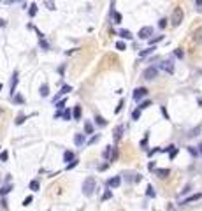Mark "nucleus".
I'll use <instances>...</instances> for the list:
<instances>
[{
	"label": "nucleus",
	"instance_id": "nucleus-1",
	"mask_svg": "<svg viewBox=\"0 0 202 211\" xmlns=\"http://www.w3.org/2000/svg\"><path fill=\"white\" fill-rule=\"evenodd\" d=\"M95 186H97V181H95V178L93 176H88L84 181H83V195L84 197H92L93 195V192H95Z\"/></svg>",
	"mask_w": 202,
	"mask_h": 211
},
{
	"label": "nucleus",
	"instance_id": "nucleus-2",
	"mask_svg": "<svg viewBox=\"0 0 202 211\" xmlns=\"http://www.w3.org/2000/svg\"><path fill=\"white\" fill-rule=\"evenodd\" d=\"M183 9L181 7H174V11H172V16H171V23H172V27H179L183 23Z\"/></svg>",
	"mask_w": 202,
	"mask_h": 211
},
{
	"label": "nucleus",
	"instance_id": "nucleus-3",
	"mask_svg": "<svg viewBox=\"0 0 202 211\" xmlns=\"http://www.w3.org/2000/svg\"><path fill=\"white\" fill-rule=\"evenodd\" d=\"M148 95V88L146 86H139V88H136V90H134V100H136V102H141L144 97Z\"/></svg>",
	"mask_w": 202,
	"mask_h": 211
},
{
	"label": "nucleus",
	"instance_id": "nucleus-4",
	"mask_svg": "<svg viewBox=\"0 0 202 211\" xmlns=\"http://www.w3.org/2000/svg\"><path fill=\"white\" fill-rule=\"evenodd\" d=\"M156 76H158V69L156 67H148V69H144V72H142V77L144 79H148V81H151V79H155Z\"/></svg>",
	"mask_w": 202,
	"mask_h": 211
},
{
	"label": "nucleus",
	"instance_id": "nucleus-5",
	"mask_svg": "<svg viewBox=\"0 0 202 211\" xmlns=\"http://www.w3.org/2000/svg\"><path fill=\"white\" fill-rule=\"evenodd\" d=\"M139 39H142V40H149L151 39V35H153V27H142L141 30H139Z\"/></svg>",
	"mask_w": 202,
	"mask_h": 211
},
{
	"label": "nucleus",
	"instance_id": "nucleus-6",
	"mask_svg": "<svg viewBox=\"0 0 202 211\" xmlns=\"http://www.w3.org/2000/svg\"><path fill=\"white\" fill-rule=\"evenodd\" d=\"M160 69L162 71H165L167 74H174V62L169 58V60H164L162 63H160Z\"/></svg>",
	"mask_w": 202,
	"mask_h": 211
},
{
	"label": "nucleus",
	"instance_id": "nucleus-7",
	"mask_svg": "<svg viewBox=\"0 0 202 211\" xmlns=\"http://www.w3.org/2000/svg\"><path fill=\"white\" fill-rule=\"evenodd\" d=\"M105 185H107V188H118V186L121 185V176H113V178H109V179L105 181Z\"/></svg>",
	"mask_w": 202,
	"mask_h": 211
},
{
	"label": "nucleus",
	"instance_id": "nucleus-8",
	"mask_svg": "<svg viewBox=\"0 0 202 211\" xmlns=\"http://www.w3.org/2000/svg\"><path fill=\"white\" fill-rule=\"evenodd\" d=\"M123 134H125V127H123V125H118L116 129L113 130V137H114V142H120V141H121V137H123Z\"/></svg>",
	"mask_w": 202,
	"mask_h": 211
},
{
	"label": "nucleus",
	"instance_id": "nucleus-9",
	"mask_svg": "<svg viewBox=\"0 0 202 211\" xmlns=\"http://www.w3.org/2000/svg\"><path fill=\"white\" fill-rule=\"evenodd\" d=\"M192 39H193V42H197V44H202V27H197L193 30Z\"/></svg>",
	"mask_w": 202,
	"mask_h": 211
},
{
	"label": "nucleus",
	"instance_id": "nucleus-10",
	"mask_svg": "<svg viewBox=\"0 0 202 211\" xmlns=\"http://www.w3.org/2000/svg\"><path fill=\"white\" fill-rule=\"evenodd\" d=\"M16 86H18V71H14V72H12V77H11V84H9L11 95H14V92H16Z\"/></svg>",
	"mask_w": 202,
	"mask_h": 211
},
{
	"label": "nucleus",
	"instance_id": "nucleus-11",
	"mask_svg": "<svg viewBox=\"0 0 202 211\" xmlns=\"http://www.w3.org/2000/svg\"><path fill=\"white\" fill-rule=\"evenodd\" d=\"M69 92H72V86H71V84H65V86H62V90H60V92H58V93L53 97V100H55V102H58V99H60L62 95L69 93Z\"/></svg>",
	"mask_w": 202,
	"mask_h": 211
},
{
	"label": "nucleus",
	"instance_id": "nucleus-12",
	"mask_svg": "<svg viewBox=\"0 0 202 211\" xmlns=\"http://www.w3.org/2000/svg\"><path fill=\"white\" fill-rule=\"evenodd\" d=\"M199 199H202V194H200V192H199V194H193V195H190V197H186V199H183L181 204L186 206V204H192V202H195V201H199Z\"/></svg>",
	"mask_w": 202,
	"mask_h": 211
},
{
	"label": "nucleus",
	"instance_id": "nucleus-13",
	"mask_svg": "<svg viewBox=\"0 0 202 211\" xmlns=\"http://www.w3.org/2000/svg\"><path fill=\"white\" fill-rule=\"evenodd\" d=\"M113 151H114V146H107L105 150L102 151V157H104L105 160H111V157H113Z\"/></svg>",
	"mask_w": 202,
	"mask_h": 211
},
{
	"label": "nucleus",
	"instance_id": "nucleus-14",
	"mask_svg": "<svg viewBox=\"0 0 202 211\" xmlns=\"http://www.w3.org/2000/svg\"><path fill=\"white\" fill-rule=\"evenodd\" d=\"M84 142H86V141H84V134H76V136H74V144H76V146L81 148Z\"/></svg>",
	"mask_w": 202,
	"mask_h": 211
},
{
	"label": "nucleus",
	"instance_id": "nucleus-15",
	"mask_svg": "<svg viewBox=\"0 0 202 211\" xmlns=\"http://www.w3.org/2000/svg\"><path fill=\"white\" fill-rule=\"evenodd\" d=\"M155 174L158 178H167L171 174V171H169V169H155Z\"/></svg>",
	"mask_w": 202,
	"mask_h": 211
},
{
	"label": "nucleus",
	"instance_id": "nucleus-16",
	"mask_svg": "<svg viewBox=\"0 0 202 211\" xmlns=\"http://www.w3.org/2000/svg\"><path fill=\"white\" fill-rule=\"evenodd\" d=\"M95 123H97L99 127H105V125H107V120H105L104 116H100V114H95Z\"/></svg>",
	"mask_w": 202,
	"mask_h": 211
},
{
	"label": "nucleus",
	"instance_id": "nucleus-17",
	"mask_svg": "<svg viewBox=\"0 0 202 211\" xmlns=\"http://www.w3.org/2000/svg\"><path fill=\"white\" fill-rule=\"evenodd\" d=\"M30 190H32V192H39V190H40L39 179H32V181H30Z\"/></svg>",
	"mask_w": 202,
	"mask_h": 211
},
{
	"label": "nucleus",
	"instance_id": "nucleus-18",
	"mask_svg": "<svg viewBox=\"0 0 202 211\" xmlns=\"http://www.w3.org/2000/svg\"><path fill=\"white\" fill-rule=\"evenodd\" d=\"M39 92H40V97H48L49 95V86L44 83V84H40V90Z\"/></svg>",
	"mask_w": 202,
	"mask_h": 211
},
{
	"label": "nucleus",
	"instance_id": "nucleus-19",
	"mask_svg": "<svg viewBox=\"0 0 202 211\" xmlns=\"http://www.w3.org/2000/svg\"><path fill=\"white\" fill-rule=\"evenodd\" d=\"M118 35H120L121 39H127V40H130V39L134 37V35L130 34V30H120V32H118Z\"/></svg>",
	"mask_w": 202,
	"mask_h": 211
},
{
	"label": "nucleus",
	"instance_id": "nucleus-20",
	"mask_svg": "<svg viewBox=\"0 0 202 211\" xmlns=\"http://www.w3.org/2000/svg\"><path fill=\"white\" fill-rule=\"evenodd\" d=\"M155 49H156L155 46H149L148 49H142V51L139 53V56H141V58H144V56H148V55H151V53H155Z\"/></svg>",
	"mask_w": 202,
	"mask_h": 211
},
{
	"label": "nucleus",
	"instance_id": "nucleus-21",
	"mask_svg": "<svg viewBox=\"0 0 202 211\" xmlns=\"http://www.w3.org/2000/svg\"><path fill=\"white\" fill-rule=\"evenodd\" d=\"M72 118L74 120H81V105H76L72 109Z\"/></svg>",
	"mask_w": 202,
	"mask_h": 211
},
{
	"label": "nucleus",
	"instance_id": "nucleus-22",
	"mask_svg": "<svg viewBox=\"0 0 202 211\" xmlns=\"http://www.w3.org/2000/svg\"><path fill=\"white\" fill-rule=\"evenodd\" d=\"M84 134H93V123L84 121Z\"/></svg>",
	"mask_w": 202,
	"mask_h": 211
},
{
	"label": "nucleus",
	"instance_id": "nucleus-23",
	"mask_svg": "<svg viewBox=\"0 0 202 211\" xmlns=\"http://www.w3.org/2000/svg\"><path fill=\"white\" fill-rule=\"evenodd\" d=\"M74 158H76V157H74V153H72V151H69V150L63 153V160H65V162H72Z\"/></svg>",
	"mask_w": 202,
	"mask_h": 211
},
{
	"label": "nucleus",
	"instance_id": "nucleus-24",
	"mask_svg": "<svg viewBox=\"0 0 202 211\" xmlns=\"http://www.w3.org/2000/svg\"><path fill=\"white\" fill-rule=\"evenodd\" d=\"M28 14H30V18H35L37 16V4L28 5Z\"/></svg>",
	"mask_w": 202,
	"mask_h": 211
},
{
	"label": "nucleus",
	"instance_id": "nucleus-25",
	"mask_svg": "<svg viewBox=\"0 0 202 211\" xmlns=\"http://www.w3.org/2000/svg\"><path fill=\"white\" fill-rule=\"evenodd\" d=\"M11 190H12V183H11V185H5V186H2V188H0V195H7V194L11 192Z\"/></svg>",
	"mask_w": 202,
	"mask_h": 211
},
{
	"label": "nucleus",
	"instance_id": "nucleus-26",
	"mask_svg": "<svg viewBox=\"0 0 202 211\" xmlns=\"http://www.w3.org/2000/svg\"><path fill=\"white\" fill-rule=\"evenodd\" d=\"M65 104H67V99L63 97V99H60V100H58V102H56L55 105H56V109H58V111H62V109L65 108Z\"/></svg>",
	"mask_w": 202,
	"mask_h": 211
},
{
	"label": "nucleus",
	"instance_id": "nucleus-27",
	"mask_svg": "<svg viewBox=\"0 0 202 211\" xmlns=\"http://www.w3.org/2000/svg\"><path fill=\"white\" fill-rule=\"evenodd\" d=\"M174 56H176V58H179V60H183V56H185V51H183L181 48H176V49H174Z\"/></svg>",
	"mask_w": 202,
	"mask_h": 211
},
{
	"label": "nucleus",
	"instance_id": "nucleus-28",
	"mask_svg": "<svg viewBox=\"0 0 202 211\" xmlns=\"http://www.w3.org/2000/svg\"><path fill=\"white\" fill-rule=\"evenodd\" d=\"M111 16H113V19H114L113 23H121V19H123V16H121L120 12H116V11H114V12L111 14Z\"/></svg>",
	"mask_w": 202,
	"mask_h": 211
},
{
	"label": "nucleus",
	"instance_id": "nucleus-29",
	"mask_svg": "<svg viewBox=\"0 0 202 211\" xmlns=\"http://www.w3.org/2000/svg\"><path fill=\"white\" fill-rule=\"evenodd\" d=\"M12 102H14V104H25V99H23V95L18 93V95L12 97Z\"/></svg>",
	"mask_w": 202,
	"mask_h": 211
},
{
	"label": "nucleus",
	"instance_id": "nucleus-30",
	"mask_svg": "<svg viewBox=\"0 0 202 211\" xmlns=\"http://www.w3.org/2000/svg\"><path fill=\"white\" fill-rule=\"evenodd\" d=\"M162 39H164V35H156V37H151V39H149V46H155L156 42H160Z\"/></svg>",
	"mask_w": 202,
	"mask_h": 211
},
{
	"label": "nucleus",
	"instance_id": "nucleus-31",
	"mask_svg": "<svg viewBox=\"0 0 202 211\" xmlns=\"http://www.w3.org/2000/svg\"><path fill=\"white\" fill-rule=\"evenodd\" d=\"M141 111H142V109H139V108L134 109V113H132V120H134V121H137V120L141 118Z\"/></svg>",
	"mask_w": 202,
	"mask_h": 211
},
{
	"label": "nucleus",
	"instance_id": "nucleus-32",
	"mask_svg": "<svg viewBox=\"0 0 202 211\" xmlns=\"http://www.w3.org/2000/svg\"><path fill=\"white\" fill-rule=\"evenodd\" d=\"M149 105H153L151 100H142V102H139V109H146V108H149Z\"/></svg>",
	"mask_w": 202,
	"mask_h": 211
},
{
	"label": "nucleus",
	"instance_id": "nucleus-33",
	"mask_svg": "<svg viewBox=\"0 0 202 211\" xmlns=\"http://www.w3.org/2000/svg\"><path fill=\"white\" fill-rule=\"evenodd\" d=\"M146 195H148V197H155V195H156V194H155L153 185H148V188H146Z\"/></svg>",
	"mask_w": 202,
	"mask_h": 211
},
{
	"label": "nucleus",
	"instance_id": "nucleus-34",
	"mask_svg": "<svg viewBox=\"0 0 202 211\" xmlns=\"http://www.w3.org/2000/svg\"><path fill=\"white\" fill-rule=\"evenodd\" d=\"M199 132H200V125H197L195 129H192V130H190L188 137H195V136H199Z\"/></svg>",
	"mask_w": 202,
	"mask_h": 211
},
{
	"label": "nucleus",
	"instance_id": "nucleus-35",
	"mask_svg": "<svg viewBox=\"0 0 202 211\" xmlns=\"http://www.w3.org/2000/svg\"><path fill=\"white\" fill-rule=\"evenodd\" d=\"M62 116H63V120H67V121H69V120H72V111H71V109H65Z\"/></svg>",
	"mask_w": 202,
	"mask_h": 211
},
{
	"label": "nucleus",
	"instance_id": "nucleus-36",
	"mask_svg": "<svg viewBox=\"0 0 202 211\" xmlns=\"http://www.w3.org/2000/svg\"><path fill=\"white\" fill-rule=\"evenodd\" d=\"M77 164H79V160H77V158H74L72 162H69V164H67V167H65V169H67V171H71V169H74Z\"/></svg>",
	"mask_w": 202,
	"mask_h": 211
},
{
	"label": "nucleus",
	"instance_id": "nucleus-37",
	"mask_svg": "<svg viewBox=\"0 0 202 211\" xmlns=\"http://www.w3.org/2000/svg\"><path fill=\"white\" fill-rule=\"evenodd\" d=\"M39 46H40L44 51H48V49H49V44H48V42L44 40V39H39Z\"/></svg>",
	"mask_w": 202,
	"mask_h": 211
},
{
	"label": "nucleus",
	"instance_id": "nucleus-38",
	"mask_svg": "<svg viewBox=\"0 0 202 211\" xmlns=\"http://www.w3.org/2000/svg\"><path fill=\"white\" fill-rule=\"evenodd\" d=\"M116 49H118V51H125V49H127V44H125L123 40H118V42H116Z\"/></svg>",
	"mask_w": 202,
	"mask_h": 211
},
{
	"label": "nucleus",
	"instance_id": "nucleus-39",
	"mask_svg": "<svg viewBox=\"0 0 202 211\" xmlns=\"http://www.w3.org/2000/svg\"><path fill=\"white\" fill-rule=\"evenodd\" d=\"M44 4H46V7L49 9V11H55L56 7H55V2H53V0H44Z\"/></svg>",
	"mask_w": 202,
	"mask_h": 211
},
{
	"label": "nucleus",
	"instance_id": "nucleus-40",
	"mask_svg": "<svg viewBox=\"0 0 202 211\" xmlns=\"http://www.w3.org/2000/svg\"><path fill=\"white\" fill-rule=\"evenodd\" d=\"M123 105H125V99H121V100L118 102V105H116V109H114V113H116V114H118V113H120V111L123 109Z\"/></svg>",
	"mask_w": 202,
	"mask_h": 211
},
{
	"label": "nucleus",
	"instance_id": "nucleus-41",
	"mask_svg": "<svg viewBox=\"0 0 202 211\" xmlns=\"http://www.w3.org/2000/svg\"><path fill=\"white\" fill-rule=\"evenodd\" d=\"M7 158H9V153L4 150V151H0V162H7Z\"/></svg>",
	"mask_w": 202,
	"mask_h": 211
},
{
	"label": "nucleus",
	"instance_id": "nucleus-42",
	"mask_svg": "<svg viewBox=\"0 0 202 211\" xmlns=\"http://www.w3.org/2000/svg\"><path fill=\"white\" fill-rule=\"evenodd\" d=\"M111 197H113V192H111V190H105L104 195H102V201H109Z\"/></svg>",
	"mask_w": 202,
	"mask_h": 211
},
{
	"label": "nucleus",
	"instance_id": "nucleus-43",
	"mask_svg": "<svg viewBox=\"0 0 202 211\" xmlns=\"http://www.w3.org/2000/svg\"><path fill=\"white\" fill-rule=\"evenodd\" d=\"M174 148H176V146H174V144H169V146H167V148H162V150H160V151H162V153H171V151H172V150H174Z\"/></svg>",
	"mask_w": 202,
	"mask_h": 211
},
{
	"label": "nucleus",
	"instance_id": "nucleus-44",
	"mask_svg": "<svg viewBox=\"0 0 202 211\" xmlns=\"http://www.w3.org/2000/svg\"><path fill=\"white\" fill-rule=\"evenodd\" d=\"M190 190H192V185L188 183V185H185V188L181 190V195H186V194H190Z\"/></svg>",
	"mask_w": 202,
	"mask_h": 211
},
{
	"label": "nucleus",
	"instance_id": "nucleus-45",
	"mask_svg": "<svg viewBox=\"0 0 202 211\" xmlns=\"http://www.w3.org/2000/svg\"><path fill=\"white\" fill-rule=\"evenodd\" d=\"M99 139H100V136L97 134V136H92V139L88 141V144H95V142H99Z\"/></svg>",
	"mask_w": 202,
	"mask_h": 211
},
{
	"label": "nucleus",
	"instance_id": "nucleus-46",
	"mask_svg": "<svg viewBox=\"0 0 202 211\" xmlns=\"http://www.w3.org/2000/svg\"><path fill=\"white\" fill-rule=\"evenodd\" d=\"M162 150V148H153V150H148V157H153L155 153H158Z\"/></svg>",
	"mask_w": 202,
	"mask_h": 211
},
{
	"label": "nucleus",
	"instance_id": "nucleus-47",
	"mask_svg": "<svg viewBox=\"0 0 202 211\" xmlns=\"http://www.w3.org/2000/svg\"><path fill=\"white\" fill-rule=\"evenodd\" d=\"M158 27H160V28H165V27H167V18H162V19L158 21Z\"/></svg>",
	"mask_w": 202,
	"mask_h": 211
},
{
	"label": "nucleus",
	"instance_id": "nucleus-48",
	"mask_svg": "<svg viewBox=\"0 0 202 211\" xmlns=\"http://www.w3.org/2000/svg\"><path fill=\"white\" fill-rule=\"evenodd\" d=\"M118 160V148H114V151H113V157H111L109 162H116Z\"/></svg>",
	"mask_w": 202,
	"mask_h": 211
},
{
	"label": "nucleus",
	"instance_id": "nucleus-49",
	"mask_svg": "<svg viewBox=\"0 0 202 211\" xmlns=\"http://www.w3.org/2000/svg\"><path fill=\"white\" fill-rule=\"evenodd\" d=\"M25 120H27V116H23V114H21V116H18V118H16V125H21Z\"/></svg>",
	"mask_w": 202,
	"mask_h": 211
},
{
	"label": "nucleus",
	"instance_id": "nucleus-50",
	"mask_svg": "<svg viewBox=\"0 0 202 211\" xmlns=\"http://www.w3.org/2000/svg\"><path fill=\"white\" fill-rule=\"evenodd\" d=\"M188 151H190V153H192L193 157H197V155H199V150H195L193 146H188Z\"/></svg>",
	"mask_w": 202,
	"mask_h": 211
},
{
	"label": "nucleus",
	"instance_id": "nucleus-51",
	"mask_svg": "<svg viewBox=\"0 0 202 211\" xmlns=\"http://www.w3.org/2000/svg\"><path fill=\"white\" fill-rule=\"evenodd\" d=\"M148 134H149V132H146V136H144V139L141 141V148H146V144H148Z\"/></svg>",
	"mask_w": 202,
	"mask_h": 211
},
{
	"label": "nucleus",
	"instance_id": "nucleus-52",
	"mask_svg": "<svg viewBox=\"0 0 202 211\" xmlns=\"http://www.w3.org/2000/svg\"><path fill=\"white\" fill-rule=\"evenodd\" d=\"M32 201H34V197H32V195H28V197L23 201V206H30V202H32Z\"/></svg>",
	"mask_w": 202,
	"mask_h": 211
},
{
	"label": "nucleus",
	"instance_id": "nucleus-53",
	"mask_svg": "<svg viewBox=\"0 0 202 211\" xmlns=\"http://www.w3.org/2000/svg\"><path fill=\"white\" fill-rule=\"evenodd\" d=\"M111 165V162H105V164H102V165H99V171H105V169Z\"/></svg>",
	"mask_w": 202,
	"mask_h": 211
},
{
	"label": "nucleus",
	"instance_id": "nucleus-54",
	"mask_svg": "<svg viewBox=\"0 0 202 211\" xmlns=\"http://www.w3.org/2000/svg\"><path fill=\"white\" fill-rule=\"evenodd\" d=\"M177 153H179V150H177V148H174V150L171 151V155H169V157H171V160H172V158H176V155H177Z\"/></svg>",
	"mask_w": 202,
	"mask_h": 211
},
{
	"label": "nucleus",
	"instance_id": "nucleus-55",
	"mask_svg": "<svg viewBox=\"0 0 202 211\" xmlns=\"http://www.w3.org/2000/svg\"><path fill=\"white\" fill-rule=\"evenodd\" d=\"M141 179H142V176H141V174H134V183H139Z\"/></svg>",
	"mask_w": 202,
	"mask_h": 211
},
{
	"label": "nucleus",
	"instance_id": "nucleus-56",
	"mask_svg": "<svg viewBox=\"0 0 202 211\" xmlns=\"http://www.w3.org/2000/svg\"><path fill=\"white\" fill-rule=\"evenodd\" d=\"M148 169H149V171H155V169H156V164H155V162H149V164H148Z\"/></svg>",
	"mask_w": 202,
	"mask_h": 211
},
{
	"label": "nucleus",
	"instance_id": "nucleus-57",
	"mask_svg": "<svg viewBox=\"0 0 202 211\" xmlns=\"http://www.w3.org/2000/svg\"><path fill=\"white\" fill-rule=\"evenodd\" d=\"M162 114L165 116V120H169V113H167V109H165V105H162Z\"/></svg>",
	"mask_w": 202,
	"mask_h": 211
},
{
	"label": "nucleus",
	"instance_id": "nucleus-58",
	"mask_svg": "<svg viewBox=\"0 0 202 211\" xmlns=\"http://www.w3.org/2000/svg\"><path fill=\"white\" fill-rule=\"evenodd\" d=\"M195 5L197 7H202V0H195Z\"/></svg>",
	"mask_w": 202,
	"mask_h": 211
},
{
	"label": "nucleus",
	"instance_id": "nucleus-59",
	"mask_svg": "<svg viewBox=\"0 0 202 211\" xmlns=\"http://www.w3.org/2000/svg\"><path fill=\"white\" fill-rule=\"evenodd\" d=\"M37 35H39V39H44V34H42L40 30H37Z\"/></svg>",
	"mask_w": 202,
	"mask_h": 211
},
{
	"label": "nucleus",
	"instance_id": "nucleus-60",
	"mask_svg": "<svg viewBox=\"0 0 202 211\" xmlns=\"http://www.w3.org/2000/svg\"><path fill=\"white\" fill-rule=\"evenodd\" d=\"M199 153H200V155H202V142H200V144H199Z\"/></svg>",
	"mask_w": 202,
	"mask_h": 211
},
{
	"label": "nucleus",
	"instance_id": "nucleus-61",
	"mask_svg": "<svg viewBox=\"0 0 202 211\" xmlns=\"http://www.w3.org/2000/svg\"><path fill=\"white\" fill-rule=\"evenodd\" d=\"M199 105H202V97H199Z\"/></svg>",
	"mask_w": 202,
	"mask_h": 211
},
{
	"label": "nucleus",
	"instance_id": "nucleus-62",
	"mask_svg": "<svg viewBox=\"0 0 202 211\" xmlns=\"http://www.w3.org/2000/svg\"><path fill=\"white\" fill-rule=\"evenodd\" d=\"M11 2H16V0H7V4H11Z\"/></svg>",
	"mask_w": 202,
	"mask_h": 211
},
{
	"label": "nucleus",
	"instance_id": "nucleus-63",
	"mask_svg": "<svg viewBox=\"0 0 202 211\" xmlns=\"http://www.w3.org/2000/svg\"><path fill=\"white\" fill-rule=\"evenodd\" d=\"M0 25H4V21H2V19H0Z\"/></svg>",
	"mask_w": 202,
	"mask_h": 211
},
{
	"label": "nucleus",
	"instance_id": "nucleus-64",
	"mask_svg": "<svg viewBox=\"0 0 202 211\" xmlns=\"http://www.w3.org/2000/svg\"><path fill=\"white\" fill-rule=\"evenodd\" d=\"M0 90H2V84H0Z\"/></svg>",
	"mask_w": 202,
	"mask_h": 211
}]
</instances>
